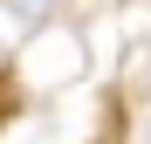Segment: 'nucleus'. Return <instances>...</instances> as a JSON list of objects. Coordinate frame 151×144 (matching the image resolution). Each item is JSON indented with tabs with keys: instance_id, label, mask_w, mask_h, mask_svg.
<instances>
[{
	"instance_id": "nucleus-1",
	"label": "nucleus",
	"mask_w": 151,
	"mask_h": 144,
	"mask_svg": "<svg viewBox=\"0 0 151 144\" xmlns=\"http://www.w3.org/2000/svg\"><path fill=\"white\" fill-rule=\"evenodd\" d=\"M7 14L21 21V28H35V21H48V14H55V0H7Z\"/></svg>"
}]
</instances>
